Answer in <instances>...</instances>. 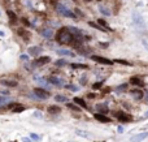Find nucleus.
<instances>
[{
  "label": "nucleus",
  "mask_w": 148,
  "mask_h": 142,
  "mask_svg": "<svg viewBox=\"0 0 148 142\" xmlns=\"http://www.w3.org/2000/svg\"><path fill=\"white\" fill-rule=\"evenodd\" d=\"M73 39H74L73 34H71V31L66 26L60 28L57 33H56V40L60 44H70V43H73Z\"/></svg>",
  "instance_id": "obj_1"
},
{
  "label": "nucleus",
  "mask_w": 148,
  "mask_h": 142,
  "mask_svg": "<svg viewBox=\"0 0 148 142\" xmlns=\"http://www.w3.org/2000/svg\"><path fill=\"white\" fill-rule=\"evenodd\" d=\"M113 115H114V117H117L120 121H122V123H130V121H132V116H131V115H129V114H126V112L116 111V112H113Z\"/></svg>",
  "instance_id": "obj_2"
},
{
  "label": "nucleus",
  "mask_w": 148,
  "mask_h": 142,
  "mask_svg": "<svg viewBox=\"0 0 148 142\" xmlns=\"http://www.w3.org/2000/svg\"><path fill=\"white\" fill-rule=\"evenodd\" d=\"M49 61H51L49 56H39L38 59H35L33 61V65L34 66H43V65H47Z\"/></svg>",
  "instance_id": "obj_3"
},
{
  "label": "nucleus",
  "mask_w": 148,
  "mask_h": 142,
  "mask_svg": "<svg viewBox=\"0 0 148 142\" xmlns=\"http://www.w3.org/2000/svg\"><path fill=\"white\" fill-rule=\"evenodd\" d=\"M91 59H92L94 61L99 63V64H103V65H113L114 64L113 60H109V59H105V57H103V56H97V55H92Z\"/></svg>",
  "instance_id": "obj_4"
},
{
  "label": "nucleus",
  "mask_w": 148,
  "mask_h": 142,
  "mask_svg": "<svg viewBox=\"0 0 148 142\" xmlns=\"http://www.w3.org/2000/svg\"><path fill=\"white\" fill-rule=\"evenodd\" d=\"M34 94H35L39 99H48L49 98V93L47 90H44V89H42V87L34 89Z\"/></svg>",
  "instance_id": "obj_5"
},
{
  "label": "nucleus",
  "mask_w": 148,
  "mask_h": 142,
  "mask_svg": "<svg viewBox=\"0 0 148 142\" xmlns=\"http://www.w3.org/2000/svg\"><path fill=\"white\" fill-rule=\"evenodd\" d=\"M132 21H134V24L138 26V28H140V29H144V21H143V18H142V16H140L139 13H136V12H134L132 13Z\"/></svg>",
  "instance_id": "obj_6"
},
{
  "label": "nucleus",
  "mask_w": 148,
  "mask_h": 142,
  "mask_svg": "<svg viewBox=\"0 0 148 142\" xmlns=\"http://www.w3.org/2000/svg\"><path fill=\"white\" fill-rule=\"evenodd\" d=\"M42 51H43V48H42V47H39V46H33V47H29L27 54L30 56H36V55H40Z\"/></svg>",
  "instance_id": "obj_7"
},
{
  "label": "nucleus",
  "mask_w": 148,
  "mask_h": 142,
  "mask_svg": "<svg viewBox=\"0 0 148 142\" xmlns=\"http://www.w3.org/2000/svg\"><path fill=\"white\" fill-rule=\"evenodd\" d=\"M47 81L49 82V84H52V85H55V86H57V87H61L62 85H64V81L60 80V78H57V77H55V76H51Z\"/></svg>",
  "instance_id": "obj_8"
},
{
  "label": "nucleus",
  "mask_w": 148,
  "mask_h": 142,
  "mask_svg": "<svg viewBox=\"0 0 148 142\" xmlns=\"http://www.w3.org/2000/svg\"><path fill=\"white\" fill-rule=\"evenodd\" d=\"M94 117H95V120H97V121H100V123H111L112 121L111 117H107L104 114H99V112L94 115Z\"/></svg>",
  "instance_id": "obj_9"
},
{
  "label": "nucleus",
  "mask_w": 148,
  "mask_h": 142,
  "mask_svg": "<svg viewBox=\"0 0 148 142\" xmlns=\"http://www.w3.org/2000/svg\"><path fill=\"white\" fill-rule=\"evenodd\" d=\"M40 35L43 37V38H47V39H51L53 38V30L52 29H42L40 30Z\"/></svg>",
  "instance_id": "obj_10"
},
{
  "label": "nucleus",
  "mask_w": 148,
  "mask_h": 142,
  "mask_svg": "<svg viewBox=\"0 0 148 142\" xmlns=\"http://www.w3.org/2000/svg\"><path fill=\"white\" fill-rule=\"evenodd\" d=\"M147 137H148V132H144V133H140V134H136V136L131 137L130 142H140V141L146 140Z\"/></svg>",
  "instance_id": "obj_11"
},
{
  "label": "nucleus",
  "mask_w": 148,
  "mask_h": 142,
  "mask_svg": "<svg viewBox=\"0 0 148 142\" xmlns=\"http://www.w3.org/2000/svg\"><path fill=\"white\" fill-rule=\"evenodd\" d=\"M75 48L78 50V54H81L82 56H87L91 51H92L90 47H83L82 44H79V46H78V47H75Z\"/></svg>",
  "instance_id": "obj_12"
},
{
  "label": "nucleus",
  "mask_w": 148,
  "mask_h": 142,
  "mask_svg": "<svg viewBox=\"0 0 148 142\" xmlns=\"http://www.w3.org/2000/svg\"><path fill=\"white\" fill-rule=\"evenodd\" d=\"M8 107H9L13 112H22V111L25 110V107L22 106V104H20V103H12V104H9Z\"/></svg>",
  "instance_id": "obj_13"
},
{
  "label": "nucleus",
  "mask_w": 148,
  "mask_h": 142,
  "mask_svg": "<svg viewBox=\"0 0 148 142\" xmlns=\"http://www.w3.org/2000/svg\"><path fill=\"white\" fill-rule=\"evenodd\" d=\"M0 84L7 87H16L17 86V81H13V80H1Z\"/></svg>",
  "instance_id": "obj_14"
},
{
  "label": "nucleus",
  "mask_w": 148,
  "mask_h": 142,
  "mask_svg": "<svg viewBox=\"0 0 148 142\" xmlns=\"http://www.w3.org/2000/svg\"><path fill=\"white\" fill-rule=\"evenodd\" d=\"M130 84H131V85H134V86H139V87L144 86L143 80H140L139 77H131V78H130Z\"/></svg>",
  "instance_id": "obj_15"
},
{
  "label": "nucleus",
  "mask_w": 148,
  "mask_h": 142,
  "mask_svg": "<svg viewBox=\"0 0 148 142\" xmlns=\"http://www.w3.org/2000/svg\"><path fill=\"white\" fill-rule=\"evenodd\" d=\"M47 111H48V114H51V115H57L61 112V108H60L59 106H49L47 108Z\"/></svg>",
  "instance_id": "obj_16"
},
{
  "label": "nucleus",
  "mask_w": 148,
  "mask_h": 142,
  "mask_svg": "<svg viewBox=\"0 0 148 142\" xmlns=\"http://www.w3.org/2000/svg\"><path fill=\"white\" fill-rule=\"evenodd\" d=\"M74 103L77 104V106H79L81 108H85V110H87V108H88L85 100H83L82 98H78V96H77V98H74Z\"/></svg>",
  "instance_id": "obj_17"
},
{
  "label": "nucleus",
  "mask_w": 148,
  "mask_h": 142,
  "mask_svg": "<svg viewBox=\"0 0 148 142\" xmlns=\"http://www.w3.org/2000/svg\"><path fill=\"white\" fill-rule=\"evenodd\" d=\"M66 9H68V8L62 4V3H57V4H56V10H57L59 14H62V16H64V13H65Z\"/></svg>",
  "instance_id": "obj_18"
},
{
  "label": "nucleus",
  "mask_w": 148,
  "mask_h": 142,
  "mask_svg": "<svg viewBox=\"0 0 148 142\" xmlns=\"http://www.w3.org/2000/svg\"><path fill=\"white\" fill-rule=\"evenodd\" d=\"M7 16H8L9 21H10V24H16V21H17V16H16V13L12 12V10H7Z\"/></svg>",
  "instance_id": "obj_19"
},
{
  "label": "nucleus",
  "mask_w": 148,
  "mask_h": 142,
  "mask_svg": "<svg viewBox=\"0 0 148 142\" xmlns=\"http://www.w3.org/2000/svg\"><path fill=\"white\" fill-rule=\"evenodd\" d=\"M130 94L134 95L135 99H142V98H143V91L140 90V89H138V90H131Z\"/></svg>",
  "instance_id": "obj_20"
},
{
  "label": "nucleus",
  "mask_w": 148,
  "mask_h": 142,
  "mask_svg": "<svg viewBox=\"0 0 148 142\" xmlns=\"http://www.w3.org/2000/svg\"><path fill=\"white\" fill-rule=\"evenodd\" d=\"M96 108H97V111H99V114H107V112L109 111V108L107 107V104H97L96 106Z\"/></svg>",
  "instance_id": "obj_21"
},
{
  "label": "nucleus",
  "mask_w": 148,
  "mask_h": 142,
  "mask_svg": "<svg viewBox=\"0 0 148 142\" xmlns=\"http://www.w3.org/2000/svg\"><path fill=\"white\" fill-rule=\"evenodd\" d=\"M70 66L73 69H87V68H88V65L81 64V63H73V64H70Z\"/></svg>",
  "instance_id": "obj_22"
},
{
  "label": "nucleus",
  "mask_w": 148,
  "mask_h": 142,
  "mask_svg": "<svg viewBox=\"0 0 148 142\" xmlns=\"http://www.w3.org/2000/svg\"><path fill=\"white\" fill-rule=\"evenodd\" d=\"M57 54L59 55H64V56H75L73 51H69V50H57Z\"/></svg>",
  "instance_id": "obj_23"
},
{
  "label": "nucleus",
  "mask_w": 148,
  "mask_h": 142,
  "mask_svg": "<svg viewBox=\"0 0 148 142\" xmlns=\"http://www.w3.org/2000/svg\"><path fill=\"white\" fill-rule=\"evenodd\" d=\"M88 25L91 26V28H94V29H96V30H101V31H107V29H104L103 26H100V25H97V24H95V22L92 21H90L88 22Z\"/></svg>",
  "instance_id": "obj_24"
},
{
  "label": "nucleus",
  "mask_w": 148,
  "mask_h": 142,
  "mask_svg": "<svg viewBox=\"0 0 148 142\" xmlns=\"http://www.w3.org/2000/svg\"><path fill=\"white\" fill-rule=\"evenodd\" d=\"M55 100L57 103H65V102H68V96H65V95H56Z\"/></svg>",
  "instance_id": "obj_25"
},
{
  "label": "nucleus",
  "mask_w": 148,
  "mask_h": 142,
  "mask_svg": "<svg viewBox=\"0 0 148 142\" xmlns=\"http://www.w3.org/2000/svg\"><path fill=\"white\" fill-rule=\"evenodd\" d=\"M55 65L56 66H65V65H68V61L65 59H59V60L55 61Z\"/></svg>",
  "instance_id": "obj_26"
},
{
  "label": "nucleus",
  "mask_w": 148,
  "mask_h": 142,
  "mask_svg": "<svg viewBox=\"0 0 148 142\" xmlns=\"http://www.w3.org/2000/svg\"><path fill=\"white\" fill-rule=\"evenodd\" d=\"M113 63H116V64H122V65L131 66V63H129L126 60H122V59H116V60H113Z\"/></svg>",
  "instance_id": "obj_27"
},
{
  "label": "nucleus",
  "mask_w": 148,
  "mask_h": 142,
  "mask_svg": "<svg viewBox=\"0 0 148 142\" xmlns=\"http://www.w3.org/2000/svg\"><path fill=\"white\" fill-rule=\"evenodd\" d=\"M127 86H129L127 84H121L120 86L116 87V91H117V93H122V91H125V90H127Z\"/></svg>",
  "instance_id": "obj_28"
},
{
  "label": "nucleus",
  "mask_w": 148,
  "mask_h": 142,
  "mask_svg": "<svg viewBox=\"0 0 148 142\" xmlns=\"http://www.w3.org/2000/svg\"><path fill=\"white\" fill-rule=\"evenodd\" d=\"M99 10H100L101 13L104 14V16H111V12H109V9H107L103 5H99Z\"/></svg>",
  "instance_id": "obj_29"
},
{
  "label": "nucleus",
  "mask_w": 148,
  "mask_h": 142,
  "mask_svg": "<svg viewBox=\"0 0 148 142\" xmlns=\"http://www.w3.org/2000/svg\"><path fill=\"white\" fill-rule=\"evenodd\" d=\"M64 16H65V17H70V18H75V17H77V14H75L74 12H71V10H69V9H66L65 13H64Z\"/></svg>",
  "instance_id": "obj_30"
},
{
  "label": "nucleus",
  "mask_w": 148,
  "mask_h": 142,
  "mask_svg": "<svg viewBox=\"0 0 148 142\" xmlns=\"http://www.w3.org/2000/svg\"><path fill=\"white\" fill-rule=\"evenodd\" d=\"M27 34H29V33L26 31V30H24V29H18V35H20V37H24L25 39H27L29 38Z\"/></svg>",
  "instance_id": "obj_31"
},
{
  "label": "nucleus",
  "mask_w": 148,
  "mask_h": 142,
  "mask_svg": "<svg viewBox=\"0 0 148 142\" xmlns=\"http://www.w3.org/2000/svg\"><path fill=\"white\" fill-rule=\"evenodd\" d=\"M97 24L100 25V26H103L104 29H107V30H111V29L108 28V24H107V22H105L104 20H101V18H99V20H97Z\"/></svg>",
  "instance_id": "obj_32"
},
{
  "label": "nucleus",
  "mask_w": 148,
  "mask_h": 142,
  "mask_svg": "<svg viewBox=\"0 0 148 142\" xmlns=\"http://www.w3.org/2000/svg\"><path fill=\"white\" fill-rule=\"evenodd\" d=\"M65 87L68 89V90H70V91H74V93L79 90V87H78V86H75V85H71V84H70V85H66Z\"/></svg>",
  "instance_id": "obj_33"
},
{
  "label": "nucleus",
  "mask_w": 148,
  "mask_h": 142,
  "mask_svg": "<svg viewBox=\"0 0 148 142\" xmlns=\"http://www.w3.org/2000/svg\"><path fill=\"white\" fill-rule=\"evenodd\" d=\"M68 108H70V110H73V111H77V112L81 111V107H77L75 104H71V103H68Z\"/></svg>",
  "instance_id": "obj_34"
},
{
  "label": "nucleus",
  "mask_w": 148,
  "mask_h": 142,
  "mask_svg": "<svg viewBox=\"0 0 148 142\" xmlns=\"http://www.w3.org/2000/svg\"><path fill=\"white\" fill-rule=\"evenodd\" d=\"M68 29H69L71 33H74V34H82V30H81V29H78V28H71V26H70V28H68Z\"/></svg>",
  "instance_id": "obj_35"
},
{
  "label": "nucleus",
  "mask_w": 148,
  "mask_h": 142,
  "mask_svg": "<svg viewBox=\"0 0 148 142\" xmlns=\"http://www.w3.org/2000/svg\"><path fill=\"white\" fill-rule=\"evenodd\" d=\"M75 133H77L78 136H81V137H90V133L83 132V130H75Z\"/></svg>",
  "instance_id": "obj_36"
},
{
  "label": "nucleus",
  "mask_w": 148,
  "mask_h": 142,
  "mask_svg": "<svg viewBox=\"0 0 148 142\" xmlns=\"http://www.w3.org/2000/svg\"><path fill=\"white\" fill-rule=\"evenodd\" d=\"M101 85H103V82H96V84H94L92 89L94 90H99V89H101Z\"/></svg>",
  "instance_id": "obj_37"
},
{
  "label": "nucleus",
  "mask_w": 148,
  "mask_h": 142,
  "mask_svg": "<svg viewBox=\"0 0 148 142\" xmlns=\"http://www.w3.org/2000/svg\"><path fill=\"white\" fill-rule=\"evenodd\" d=\"M30 138H33L34 141H39V140H40V137L38 136L36 133H31V134H30Z\"/></svg>",
  "instance_id": "obj_38"
},
{
  "label": "nucleus",
  "mask_w": 148,
  "mask_h": 142,
  "mask_svg": "<svg viewBox=\"0 0 148 142\" xmlns=\"http://www.w3.org/2000/svg\"><path fill=\"white\" fill-rule=\"evenodd\" d=\"M9 100L8 96H0V104H3V103H7Z\"/></svg>",
  "instance_id": "obj_39"
},
{
  "label": "nucleus",
  "mask_w": 148,
  "mask_h": 142,
  "mask_svg": "<svg viewBox=\"0 0 148 142\" xmlns=\"http://www.w3.org/2000/svg\"><path fill=\"white\" fill-rule=\"evenodd\" d=\"M34 116L38 117V119H42V114H40L39 111H35V112H34Z\"/></svg>",
  "instance_id": "obj_40"
},
{
  "label": "nucleus",
  "mask_w": 148,
  "mask_h": 142,
  "mask_svg": "<svg viewBox=\"0 0 148 142\" xmlns=\"http://www.w3.org/2000/svg\"><path fill=\"white\" fill-rule=\"evenodd\" d=\"M22 22H24V25L25 26H30V25H31V24H30V22L27 21V20H26V18H22V20H21Z\"/></svg>",
  "instance_id": "obj_41"
},
{
  "label": "nucleus",
  "mask_w": 148,
  "mask_h": 142,
  "mask_svg": "<svg viewBox=\"0 0 148 142\" xmlns=\"http://www.w3.org/2000/svg\"><path fill=\"white\" fill-rule=\"evenodd\" d=\"M99 44H100L101 48H107V47L109 46V43H99Z\"/></svg>",
  "instance_id": "obj_42"
},
{
  "label": "nucleus",
  "mask_w": 148,
  "mask_h": 142,
  "mask_svg": "<svg viewBox=\"0 0 148 142\" xmlns=\"http://www.w3.org/2000/svg\"><path fill=\"white\" fill-rule=\"evenodd\" d=\"M74 13H77V14H79V16H81V17L83 16V13H82V12H81V10H79L78 8H77V9H75V10H74Z\"/></svg>",
  "instance_id": "obj_43"
},
{
  "label": "nucleus",
  "mask_w": 148,
  "mask_h": 142,
  "mask_svg": "<svg viewBox=\"0 0 148 142\" xmlns=\"http://www.w3.org/2000/svg\"><path fill=\"white\" fill-rule=\"evenodd\" d=\"M86 80H87L86 77H82V78H81V85H85V84H86Z\"/></svg>",
  "instance_id": "obj_44"
},
{
  "label": "nucleus",
  "mask_w": 148,
  "mask_h": 142,
  "mask_svg": "<svg viewBox=\"0 0 148 142\" xmlns=\"http://www.w3.org/2000/svg\"><path fill=\"white\" fill-rule=\"evenodd\" d=\"M22 142H31V140L27 138V137H24V138H22Z\"/></svg>",
  "instance_id": "obj_45"
},
{
  "label": "nucleus",
  "mask_w": 148,
  "mask_h": 142,
  "mask_svg": "<svg viewBox=\"0 0 148 142\" xmlns=\"http://www.w3.org/2000/svg\"><path fill=\"white\" fill-rule=\"evenodd\" d=\"M117 132H118V133H123V128H122V126H118V128H117Z\"/></svg>",
  "instance_id": "obj_46"
},
{
  "label": "nucleus",
  "mask_w": 148,
  "mask_h": 142,
  "mask_svg": "<svg viewBox=\"0 0 148 142\" xmlns=\"http://www.w3.org/2000/svg\"><path fill=\"white\" fill-rule=\"evenodd\" d=\"M142 43L144 44V47H146V48H147V50H148V43L146 42V40H142Z\"/></svg>",
  "instance_id": "obj_47"
},
{
  "label": "nucleus",
  "mask_w": 148,
  "mask_h": 142,
  "mask_svg": "<svg viewBox=\"0 0 148 142\" xmlns=\"http://www.w3.org/2000/svg\"><path fill=\"white\" fill-rule=\"evenodd\" d=\"M87 96H88L90 99H94V98H95V96H96V95H95V94H88V95H87Z\"/></svg>",
  "instance_id": "obj_48"
},
{
  "label": "nucleus",
  "mask_w": 148,
  "mask_h": 142,
  "mask_svg": "<svg viewBox=\"0 0 148 142\" xmlns=\"http://www.w3.org/2000/svg\"><path fill=\"white\" fill-rule=\"evenodd\" d=\"M143 95H146V102H148V91H146Z\"/></svg>",
  "instance_id": "obj_49"
},
{
  "label": "nucleus",
  "mask_w": 148,
  "mask_h": 142,
  "mask_svg": "<svg viewBox=\"0 0 148 142\" xmlns=\"http://www.w3.org/2000/svg\"><path fill=\"white\" fill-rule=\"evenodd\" d=\"M21 59H22V60H27L29 57H27V56H25V55H22V56H21Z\"/></svg>",
  "instance_id": "obj_50"
},
{
  "label": "nucleus",
  "mask_w": 148,
  "mask_h": 142,
  "mask_svg": "<svg viewBox=\"0 0 148 142\" xmlns=\"http://www.w3.org/2000/svg\"><path fill=\"white\" fill-rule=\"evenodd\" d=\"M5 34H4V31H1V30H0V37H4Z\"/></svg>",
  "instance_id": "obj_51"
},
{
  "label": "nucleus",
  "mask_w": 148,
  "mask_h": 142,
  "mask_svg": "<svg viewBox=\"0 0 148 142\" xmlns=\"http://www.w3.org/2000/svg\"><path fill=\"white\" fill-rule=\"evenodd\" d=\"M144 117H146V119H148V111L146 112V114H144Z\"/></svg>",
  "instance_id": "obj_52"
},
{
  "label": "nucleus",
  "mask_w": 148,
  "mask_h": 142,
  "mask_svg": "<svg viewBox=\"0 0 148 142\" xmlns=\"http://www.w3.org/2000/svg\"><path fill=\"white\" fill-rule=\"evenodd\" d=\"M96 1H99V3H100V0H96Z\"/></svg>",
  "instance_id": "obj_53"
},
{
  "label": "nucleus",
  "mask_w": 148,
  "mask_h": 142,
  "mask_svg": "<svg viewBox=\"0 0 148 142\" xmlns=\"http://www.w3.org/2000/svg\"><path fill=\"white\" fill-rule=\"evenodd\" d=\"M85 1H90V0H85Z\"/></svg>",
  "instance_id": "obj_54"
},
{
  "label": "nucleus",
  "mask_w": 148,
  "mask_h": 142,
  "mask_svg": "<svg viewBox=\"0 0 148 142\" xmlns=\"http://www.w3.org/2000/svg\"><path fill=\"white\" fill-rule=\"evenodd\" d=\"M0 14H1V13H0Z\"/></svg>",
  "instance_id": "obj_55"
}]
</instances>
